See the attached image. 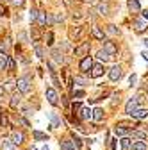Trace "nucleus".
<instances>
[{"instance_id": "nucleus-1", "label": "nucleus", "mask_w": 148, "mask_h": 150, "mask_svg": "<svg viewBox=\"0 0 148 150\" xmlns=\"http://www.w3.org/2000/svg\"><path fill=\"white\" fill-rule=\"evenodd\" d=\"M16 88L20 93H29L30 91V79L29 77H20L16 81Z\"/></svg>"}, {"instance_id": "nucleus-2", "label": "nucleus", "mask_w": 148, "mask_h": 150, "mask_svg": "<svg viewBox=\"0 0 148 150\" xmlns=\"http://www.w3.org/2000/svg\"><path fill=\"white\" fill-rule=\"evenodd\" d=\"M121 75H123L121 66H113V68L109 70V79H111V81H120Z\"/></svg>"}, {"instance_id": "nucleus-3", "label": "nucleus", "mask_w": 148, "mask_h": 150, "mask_svg": "<svg viewBox=\"0 0 148 150\" xmlns=\"http://www.w3.org/2000/svg\"><path fill=\"white\" fill-rule=\"evenodd\" d=\"M137 105H139V100L137 98H130L127 102V105H125V112H127V115H132L136 109H139Z\"/></svg>"}, {"instance_id": "nucleus-4", "label": "nucleus", "mask_w": 148, "mask_h": 150, "mask_svg": "<svg viewBox=\"0 0 148 150\" xmlns=\"http://www.w3.org/2000/svg\"><path fill=\"white\" fill-rule=\"evenodd\" d=\"M87 52H89V43H82V45H79L75 48V55H79L80 59L87 57Z\"/></svg>"}, {"instance_id": "nucleus-5", "label": "nucleus", "mask_w": 148, "mask_h": 150, "mask_svg": "<svg viewBox=\"0 0 148 150\" xmlns=\"http://www.w3.org/2000/svg\"><path fill=\"white\" fill-rule=\"evenodd\" d=\"M91 68H93V61H91L89 55H87V57H84V59H80V71L82 73H87Z\"/></svg>"}, {"instance_id": "nucleus-6", "label": "nucleus", "mask_w": 148, "mask_h": 150, "mask_svg": "<svg viewBox=\"0 0 148 150\" xmlns=\"http://www.w3.org/2000/svg\"><path fill=\"white\" fill-rule=\"evenodd\" d=\"M57 98H59V97H57V93H55V89H54V88H48V89H47V100H48L52 105H57V102H59Z\"/></svg>"}, {"instance_id": "nucleus-7", "label": "nucleus", "mask_w": 148, "mask_h": 150, "mask_svg": "<svg viewBox=\"0 0 148 150\" xmlns=\"http://www.w3.org/2000/svg\"><path fill=\"white\" fill-rule=\"evenodd\" d=\"M104 50H105L109 55H116V54H118V47H116L113 41H105V43H104Z\"/></svg>"}, {"instance_id": "nucleus-8", "label": "nucleus", "mask_w": 148, "mask_h": 150, "mask_svg": "<svg viewBox=\"0 0 148 150\" xmlns=\"http://www.w3.org/2000/svg\"><path fill=\"white\" fill-rule=\"evenodd\" d=\"M104 75V66L102 64H93V68H91V77L93 79H98Z\"/></svg>"}, {"instance_id": "nucleus-9", "label": "nucleus", "mask_w": 148, "mask_h": 150, "mask_svg": "<svg viewBox=\"0 0 148 150\" xmlns=\"http://www.w3.org/2000/svg\"><path fill=\"white\" fill-rule=\"evenodd\" d=\"M97 11H98L100 14H109V13H111L109 2H98V4H97Z\"/></svg>"}, {"instance_id": "nucleus-10", "label": "nucleus", "mask_w": 148, "mask_h": 150, "mask_svg": "<svg viewBox=\"0 0 148 150\" xmlns=\"http://www.w3.org/2000/svg\"><path fill=\"white\" fill-rule=\"evenodd\" d=\"M79 116H80L82 120H89V118H93V111H91L89 107H80Z\"/></svg>"}, {"instance_id": "nucleus-11", "label": "nucleus", "mask_w": 148, "mask_h": 150, "mask_svg": "<svg viewBox=\"0 0 148 150\" xmlns=\"http://www.w3.org/2000/svg\"><path fill=\"white\" fill-rule=\"evenodd\" d=\"M20 102H22V95H20V93H14V95L11 97V100H9V105L13 109H16L18 105H20Z\"/></svg>"}, {"instance_id": "nucleus-12", "label": "nucleus", "mask_w": 148, "mask_h": 150, "mask_svg": "<svg viewBox=\"0 0 148 150\" xmlns=\"http://www.w3.org/2000/svg\"><path fill=\"white\" fill-rule=\"evenodd\" d=\"M23 132H20V130H16V132H13V138H11V141L14 143V145H22L23 143Z\"/></svg>"}, {"instance_id": "nucleus-13", "label": "nucleus", "mask_w": 148, "mask_h": 150, "mask_svg": "<svg viewBox=\"0 0 148 150\" xmlns=\"http://www.w3.org/2000/svg\"><path fill=\"white\" fill-rule=\"evenodd\" d=\"M130 116L137 118V120H143V118H148V109H136Z\"/></svg>"}, {"instance_id": "nucleus-14", "label": "nucleus", "mask_w": 148, "mask_h": 150, "mask_svg": "<svg viewBox=\"0 0 148 150\" xmlns=\"http://www.w3.org/2000/svg\"><path fill=\"white\" fill-rule=\"evenodd\" d=\"M0 146H2V150H14V143L11 139H7V138L0 139Z\"/></svg>"}, {"instance_id": "nucleus-15", "label": "nucleus", "mask_w": 148, "mask_h": 150, "mask_svg": "<svg viewBox=\"0 0 148 150\" xmlns=\"http://www.w3.org/2000/svg\"><path fill=\"white\" fill-rule=\"evenodd\" d=\"M36 20H38V23L43 27V25L48 22V16H47V13H45V11H38V18H36Z\"/></svg>"}, {"instance_id": "nucleus-16", "label": "nucleus", "mask_w": 148, "mask_h": 150, "mask_svg": "<svg viewBox=\"0 0 148 150\" xmlns=\"http://www.w3.org/2000/svg\"><path fill=\"white\" fill-rule=\"evenodd\" d=\"M93 120H97V122L104 120V109H100V107H95L93 109Z\"/></svg>"}, {"instance_id": "nucleus-17", "label": "nucleus", "mask_w": 148, "mask_h": 150, "mask_svg": "<svg viewBox=\"0 0 148 150\" xmlns=\"http://www.w3.org/2000/svg\"><path fill=\"white\" fill-rule=\"evenodd\" d=\"M61 150H75V143H73V141H68V139H64V141L61 143Z\"/></svg>"}, {"instance_id": "nucleus-18", "label": "nucleus", "mask_w": 148, "mask_h": 150, "mask_svg": "<svg viewBox=\"0 0 148 150\" xmlns=\"http://www.w3.org/2000/svg\"><path fill=\"white\" fill-rule=\"evenodd\" d=\"M127 4H128V9H130V11H134V13L141 9V6H139V2H137V0H128Z\"/></svg>"}, {"instance_id": "nucleus-19", "label": "nucleus", "mask_w": 148, "mask_h": 150, "mask_svg": "<svg viewBox=\"0 0 148 150\" xmlns=\"http://www.w3.org/2000/svg\"><path fill=\"white\" fill-rule=\"evenodd\" d=\"M91 34H93L95 40H104V32H102L98 27H93V29H91Z\"/></svg>"}, {"instance_id": "nucleus-20", "label": "nucleus", "mask_w": 148, "mask_h": 150, "mask_svg": "<svg viewBox=\"0 0 148 150\" xmlns=\"http://www.w3.org/2000/svg\"><path fill=\"white\" fill-rule=\"evenodd\" d=\"M111 57H113V55H109L105 50H100V52H98V59H100V61H104V63L111 61Z\"/></svg>"}, {"instance_id": "nucleus-21", "label": "nucleus", "mask_w": 148, "mask_h": 150, "mask_svg": "<svg viewBox=\"0 0 148 150\" xmlns=\"http://www.w3.org/2000/svg\"><path fill=\"white\" fill-rule=\"evenodd\" d=\"M7 68V55L6 54H0V71Z\"/></svg>"}, {"instance_id": "nucleus-22", "label": "nucleus", "mask_w": 148, "mask_h": 150, "mask_svg": "<svg viewBox=\"0 0 148 150\" xmlns=\"http://www.w3.org/2000/svg\"><path fill=\"white\" fill-rule=\"evenodd\" d=\"M50 120H52V127H63V122H61V120H59L57 116H55L54 112L50 115Z\"/></svg>"}, {"instance_id": "nucleus-23", "label": "nucleus", "mask_w": 148, "mask_h": 150, "mask_svg": "<svg viewBox=\"0 0 148 150\" xmlns=\"http://www.w3.org/2000/svg\"><path fill=\"white\" fill-rule=\"evenodd\" d=\"M132 150H146V143L144 141H136V143H132Z\"/></svg>"}, {"instance_id": "nucleus-24", "label": "nucleus", "mask_w": 148, "mask_h": 150, "mask_svg": "<svg viewBox=\"0 0 148 150\" xmlns=\"http://www.w3.org/2000/svg\"><path fill=\"white\" fill-rule=\"evenodd\" d=\"M34 139H38V141H45V139H48V136L45 134V132H39V130H34Z\"/></svg>"}, {"instance_id": "nucleus-25", "label": "nucleus", "mask_w": 148, "mask_h": 150, "mask_svg": "<svg viewBox=\"0 0 148 150\" xmlns=\"http://www.w3.org/2000/svg\"><path fill=\"white\" fill-rule=\"evenodd\" d=\"M144 29H146V22H144V20H137V22H136V30H137V32H143Z\"/></svg>"}, {"instance_id": "nucleus-26", "label": "nucleus", "mask_w": 148, "mask_h": 150, "mask_svg": "<svg viewBox=\"0 0 148 150\" xmlns=\"http://www.w3.org/2000/svg\"><path fill=\"white\" fill-rule=\"evenodd\" d=\"M52 55H54V61H55V63H63V54H61L59 50H54Z\"/></svg>"}, {"instance_id": "nucleus-27", "label": "nucleus", "mask_w": 148, "mask_h": 150, "mask_svg": "<svg viewBox=\"0 0 148 150\" xmlns=\"http://www.w3.org/2000/svg\"><path fill=\"white\" fill-rule=\"evenodd\" d=\"M9 40H6V41H0V52H2V54H6L7 50H9Z\"/></svg>"}, {"instance_id": "nucleus-28", "label": "nucleus", "mask_w": 148, "mask_h": 150, "mask_svg": "<svg viewBox=\"0 0 148 150\" xmlns=\"http://www.w3.org/2000/svg\"><path fill=\"white\" fill-rule=\"evenodd\" d=\"M114 134H116V136H125V134H127V129L116 125V127H114Z\"/></svg>"}, {"instance_id": "nucleus-29", "label": "nucleus", "mask_w": 148, "mask_h": 150, "mask_svg": "<svg viewBox=\"0 0 148 150\" xmlns=\"http://www.w3.org/2000/svg\"><path fill=\"white\" fill-rule=\"evenodd\" d=\"M130 134L136 136V138H139V139H144L146 138V132H143V130H130Z\"/></svg>"}, {"instance_id": "nucleus-30", "label": "nucleus", "mask_w": 148, "mask_h": 150, "mask_svg": "<svg viewBox=\"0 0 148 150\" xmlns=\"http://www.w3.org/2000/svg\"><path fill=\"white\" fill-rule=\"evenodd\" d=\"M80 32H82V27H77L75 30H70V38H71V40H73V38L77 40V38L80 36Z\"/></svg>"}, {"instance_id": "nucleus-31", "label": "nucleus", "mask_w": 148, "mask_h": 150, "mask_svg": "<svg viewBox=\"0 0 148 150\" xmlns=\"http://www.w3.org/2000/svg\"><path fill=\"white\" fill-rule=\"evenodd\" d=\"M39 38H41L39 29H38V27H34V29H32V40H34V41H39Z\"/></svg>"}, {"instance_id": "nucleus-32", "label": "nucleus", "mask_w": 148, "mask_h": 150, "mask_svg": "<svg viewBox=\"0 0 148 150\" xmlns=\"http://www.w3.org/2000/svg\"><path fill=\"white\" fill-rule=\"evenodd\" d=\"M0 125H2V127H9V120H7V116L4 115V112L0 115Z\"/></svg>"}, {"instance_id": "nucleus-33", "label": "nucleus", "mask_w": 148, "mask_h": 150, "mask_svg": "<svg viewBox=\"0 0 148 150\" xmlns=\"http://www.w3.org/2000/svg\"><path fill=\"white\" fill-rule=\"evenodd\" d=\"M121 148H123V150H128V148H130V139H128V138H123V139H121Z\"/></svg>"}, {"instance_id": "nucleus-34", "label": "nucleus", "mask_w": 148, "mask_h": 150, "mask_svg": "<svg viewBox=\"0 0 148 150\" xmlns=\"http://www.w3.org/2000/svg\"><path fill=\"white\" fill-rule=\"evenodd\" d=\"M14 86H16V81H14V79H9V81L6 82V89H7V91H11Z\"/></svg>"}, {"instance_id": "nucleus-35", "label": "nucleus", "mask_w": 148, "mask_h": 150, "mask_svg": "<svg viewBox=\"0 0 148 150\" xmlns=\"http://www.w3.org/2000/svg\"><path fill=\"white\" fill-rule=\"evenodd\" d=\"M34 50H36V55H38L39 59H43V48H41L39 45H36V47H34Z\"/></svg>"}, {"instance_id": "nucleus-36", "label": "nucleus", "mask_w": 148, "mask_h": 150, "mask_svg": "<svg viewBox=\"0 0 148 150\" xmlns=\"http://www.w3.org/2000/svg\"><path fill=\"white\" fill-rule=\"evenodd\" d=\"M6 70H9V71L14 70V61H13L11 57H7V68H6Z\"/></svg>"}, {"instance_id": "nucleus-37", "label": "nucleus", "mask_w": 148, "mask_h": 150, "mask_svg": "<svg viewBox=\"0 0 148 150\" xmlns=\"http://www.w3.org/2000/svg\"><path fill=\"white\" fill-rule=\"evenodd\" d=\"M23 2H25V0H11V4H13L14 7H22Z\"/></svg>"}, {"instance_id": "nucleus-38", "label": "nucleus", "mask_w": 148, "mask_h": 150, "mask_svg": "<svg viewBox=\"0 0 148 150\" xmlns=\"http://www.w3.org/2000/svg\"><path fill=\"white\" fill-rule=\"evenodd\" d=\"M52 43H54V34L48 32V34H47V45H52Z\"/></svg>"}, {"instance_id": "nucleus-39", "label": "nucleus", "mask_w": 148, "mask_h": 150, "mask_svg": "<svg viewBox=\"0 0 148 150\" xmlns=\"http://www.w3.org/2000/svg\"><path fill=\"white\" fill-rule=\"evenodd\" d=\"M73 82H77L79 86H84V84H86V81H84L82 77H75V79H73Z\"/></svg>"}, {"instance_id": "nucleus-40", "label": "nucleus", "mask_w": 148, "mask_h": 150, "mask_svg": "<svg viewBox=\"0 0 148 150\" xmlns=\"http://www.w3.org/2000/svg\"><path fill=\"white\" fill-rule=\"evenodd\" d=\"M116 104H120V95H118V93L113 95V105H116Z\"/></svg>"}, {"instance_id": "nucleus-41", "label": "nucleus", "mask_w": 148, "mask_h": 150, "mask_svg": "<svg viewBox=\"0 0 148 150\" xmlns=\"http://www.w3.org/2000/svg\"><path fill=\"white\" fill-rule=\"evenodd\" d=\"M107 30H109V34H118V29H116L114 25H109V29H107Z\"/></svg>"}, {"instance_id": "nucleus-42", "label": "nucleus", "mask_w": 148, "mask_h": 150, "mask_svg": "<svg viewBox=\"0 0 148 150\" xmlns=\"http://www.w3.org/2000/svg\"><path fill=\"white\" fill-rule=\"evenodd\" d=\"M73 97H75V98H82L84 97V91L80 89V91H75V93H73Z\"/></svg>"}, {"instance_id": "nucleus-43", "label": "nucleus", "mask_w": 148, "mask_h": 150, "mask_svg": "<svg viewBox=\"0 0 148 150\" xmlns=\"http://www.w3.org/2000/svg\"><path fill=\"white\" fill-rule=\"evenodd\" d=\"M0 14H7V11H6V7H4V6H0Z\"/></svg>"}, {"instance_id": "nucleus-44", "label": "nucleus", "mask_w": 148, "mask_h": 150, "mask_svg": "<svg viewBox=\"0 0 148 150\" xmlns=\"http://www.w3.org/2000/svg\"><path fill=\"white\" fill-rule=\"evenodd\" d=\"M143 16H144V20H148V9H146V11L143 13Z\"/></svg>"}, {"instance_id": "nucleus-45", "label": "nucleus", "mask_w": 148, "mask_h": 150, "mask_svg": "<svg viewBox=\"0 0 148 150\" xmlns=\"http://www.w3.org/2000/svg\"><path fill=\"white\" fill-rule=\"evenodd\" d=\"M86 2H89V4H93V2H95V0H86Z\"/></svg>"}, {"instance_id": "nucleus-46", "label": "nucleus", "mask_w": 148, "mask_h": 150, "mask_svg": "<svg viewBox=\"0 0 148 150\" xmlns=\"http://www.w3.org/2000/svg\"><path fill=\"white\" fill-rule=\"evenodd\" d=\"M144 45H146V47H148V38H146V40H144Z\"/></svg>"}, {"instance_id": "nucleus-47", "label": "nucleus", "mask_w": 148, "mask_h": 150, "mask_svg": "<svg viewBox=\"0 0 148 150\" xmlns=\"http://www.w3.org/2000/svg\"><path fill=\"white\" fill-rule=\"evenodd\" d=\"M43 150H48V146H45V148H43Z\"/></svg>"}]
</instances>
